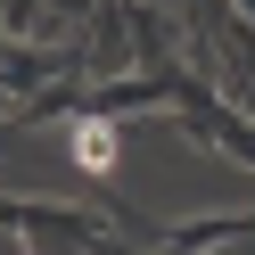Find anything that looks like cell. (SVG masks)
Here are the masks:
<instances>
[{"label":"cell","instance_id":"1","mask_svg":"<svg viewBox=\"0 0 255 255\" xmlns=\"http://www.w3.org/2000/svg\"><path fill=\"white\" fill-rule=\"evenodd\" d=\"M116 156H124L116 124H99V116H83V124H74V165H83V173H116Z\"/></svg>","mask_w":255,"mask_h":255}]
</instances>
